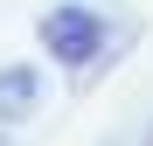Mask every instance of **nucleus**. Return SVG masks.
Instances as JSON below:
<instances>
[{"label": "nucleus", "instance_id": "f257e3e1", "mask_svg": "<svg viewBox=\"0 0 153 146\" xmlns=\"http://www.w3.org/2000/svg\"><path fill=\"white\" fill-rule=\"evenodd\" d=\"M35 42H42L63 70H84V63H97V56H105L111 21L97 14V7H84V0H63V7H49V14L35 21Z\"/></svg>", "mask_w": 153, "mask_h": 146}, {"label": "nucleus", "instance_id": "f03ea898", "mask_svg": "<svg viewBox=\"0 0 153 146\" xmlns=\"http://www.w3.org/2000/svg\"><path fill=\"white\" fill-rule=\"evenodd\" d=\"M35 104H42V77L28 63H7V70H0V125H21Z\"/></svg>", "mask_w": 153, "mask_h": 146}]
</instances>
